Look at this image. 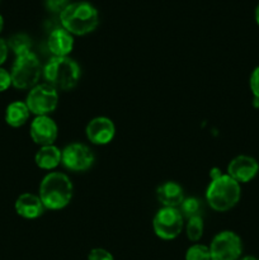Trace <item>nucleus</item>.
Here are the masks:
<instances>
[{
    "instance_id": "nucleus-1",
    "label": "nucleus",
    "mask_w": 259,
    "mask_h": 260,
    "mask_svg": "<svg viewBox=\"0 0 259 260\" xmlns=\"http://www.w3.org/2000/svg\"><path fill=\"white\" fill-rule=\"evenodd\" d=\"M206 189V202L216 212H226L238 205L241 197V188L230 175L215 170Z\"/></svg>"
},
{
    "instance_id": "nucleus-2",
    "label": "nucleus",
    "mask_w": 259,
    "mask_h": 260,
    "mask_svg": "<svg viewBox=\"0 0 259 260\" xmlns=\"http://www.w3.org/2000/svg\"><path fill=\"white\" fill-rule=\"evenodd\" d=\"M38 196L46 210H62L73 200L74 185L70 178L63 173H48L41 180Z\"/></svg>"
},
{
    "instance_id": "nucleus-3",
    "label": "nucleus",
    "mask_w": 259,
    "mask_h": 260,
    "mask_svg": "<svg viewBox=\"0 0 259 260\" xmlns=\"http://www.w3.org/2000/svg\"><path fill=\"white\" fill-rule=\"evenodd\" d=\"M60 23L71 35L85 36L98 27V10L88 2L70 3L60 13Z\"/></svg>"
},
{
    "instance_id": "nucleus-4",
    "label": "nucleus",
    "mask_w": 259,
    "mask_h": 260,
    "mask_svg": "<svg viewBox=\"0 0 259 260\" xmlns=\"http://www.w3.org/2000/svg\"><path fill=\"white\" fill-rule=\"evenodd\" d=\"M46 83L56 90H71L80 79V66L75 60L66 57H51L42 69Z\"/></svg>"
},
{
    "instance_id": "nucleus-5",
    "label": "nucleus",
    "mask_w": 259,
    "mask_h": 260,
    "mask_svg": "<svg viewBox=\"0 0 259 260\" xmlns=\"http://www.w3.org/2000/svg\"><path fill=\"white\" fill-rule=\"evenodd\" d=\"M42 68L37 56L30 51L25 55L15 57L13 63L10 76H12V85L14 88L25 90V89L35 88L41 78Z\"/></svg>"
},
{
    "instance_id": "nucleus-6",
    "label": "nucleus",
    "mask_w": 259,
    "mask_h": 260,
    "mask_svg": "<svg viewBox=\"0 0 259 260\" xmlns=\"http://www.w3.org/2000/svg\"><path fill=\"white\" fill-rule=\"evenodd\" d=\"M184 226V217L178 208L161 207L152 218V229L161 240H174L180 235Z\"/></svg>"
},
{
    "instance_id": "nucleus-7",
    "label": "nucleus",
    "mask_w": 259,
    "mask_h": 260,
    "mask_svg": "<svg viewBox=\"0 0 259 260\" xmlns=\"http://www.w3.org/2000/svg\"><path fill=\"white\" fill-rule=\"evenodd\" d=\"M25 104L36 117L50 116L58 106V93L47 83L37 84L28 93Z\"/></svg>"
},
{
    "instance_id": "nucleus-8",
    "label": "nucleus",
    "mask_w": 259,
    "mask_h": 260,
    "mask_svg": "<svg viewBox=\"0 0 259 260\" xmlns=\"http://www.w3.org/2000/svg\"><path fill=\"white\" fill-rule=\"evenodd\" d=\"M211 260H239L243 254V241L234 231H221L210 244Z\"/></svg>"
},
{
    "instance_id": "nucleus-9",
    "label": "nucleus",
    "mask_w": 259,
    "mask_h": 260,
    "mask_svg": "<svg viewBox=\"0 0 259 260\" xmlns=\"http://www.w3.org/2000/svg\"><path fill=\"white\" fill-rule=\"evenodd\" d=\"M93 151L86 145L80 144V142H73L68 145L62 150L61 155V164L71 172H85L90 169L94 164Z\"/></svg>"
},
{
    "instance_id": "nucleus-10",
    "label": "nucleus",
    "mask_w": 259,
    "mask_h": 260,
    "mask_svg": "<svg viewBox=\"0 0 259 260\" xmlns=\"http://www.w3.org/2000/svg\"><path fill=\"white\" fill-rule=\"evenodd\" d=\"M86 139L94 145H108L116 135V126L108 117L99 116L90 119L85 128Z\"/></svg>"
},
{
    "instance_id": "nucleus-11",
    "label": "nucleus",
    "mask_w": 259,
    "mask_h": 260,
    "mask_svg": "<svg viewBox=\"0 0 259 260\" xmlns=\"http://www.w3.org/2000/svg\"><path fill=\"white\" fill-rule=\"evenodd\" d=\"M29 135L33 142L40 146L53 145L58 135V127L50 116H37L29 127Z\"/></svg>"
},
{
    "instance_id": "nucleus-12",
    "label": "nucleus",
    "mask_w": 259,
    "mask_h": 260,
    "mask_svg": "<svg viewBox=\"0 0 259 260\" xmlns=\"http://www.w3.org/2000/svg\"><path fill=\"white\" fill-rule=\"evenodd\" d=\"M259 172V164L254 157L248 155H239L231 159L228 165V173L234 180L241 184L248 183L256 177Z\"/></svg>"
},
{
    "instance_id": "nucleus-13",
    "label": "nucleus",
    "mask_w": 259,
    "mask_h": 260,
    "mask_svg": "<svg viewBox=\"0 0 259 260\" xmlns=\"http://www.w3.org/2000/svg\"><path fill=\"white\" fill-rule=\"evenodd\" d=\"M15 212L23 218L27 220H35L41 217L45 212L46 207L43 206L40 196L33 193H23L15 201Z\"/></svg>"
},
{
    "instance_id": "nucleus-14",
    "label": "nucleus",
    "mask_w": 259,
    "mask_h": 260,
    "mask_svg": "<svg viewBox=\"0 0 259 260\" xmlns=\"http://www.w3.org/2000/svg\"><path fill=\"white\" fill-rule=\"evenodd\" d=\"M47 46L55 57H66L74 48V37L62 27L56 28L48 36Z\"/></svg>"
},
{
    "instance_id": "nucleus-15",
    "label": "nucleus",
    "mask_w": 259,
    "mask_h": 260,
    "mask_svg": "<svg viewBox=\"0 0 259 260\" xmlns=\"http://www.w3.org/2000/svg\"><path fill=\"white\" fill-rule=\"evenodd\" d=\"M156 198L163 207L178 208L185 197L182 185L177 182H164L157 187Z\"/></svg>"
},
{
    "instance_id": "nucleus-16",
    "label": "nucleus",
    "mask_w": 259,
    "mask_h": 260,
    "mask_svg": "<svg viewBox=\"0 0 259 260\" xmlns=\"http://www.w3.org/2000/svg\"><path fill=\"white\" fill-rule=\"evenodd\" d=\"M61 155L62 150L55 145L41 146L35 155V162L40 169L53 170L61 164Z\"/></svg>"
},
{
    "instance_id": "nucleus-17",
    "label": "nucleus",
    "mask_w": 259,
    "mask_h": 260,
    "mask_svg": "<svg viewBox=\"0 0 259 260\" xmlns=\"http://www.w3.org/2000/svg\"><path fill=\"white\" fill-rule=\"evenodd\" d=\"M29 116L30 112L25 102H12L5 109V122L14 128L22 127L23 124L27 123Z\"/></svg>"
},
{
    "instance_id": "nucleus-18",
    "label": "nucleus",
    "mask_w": 259,
    "mask_h": 260,
    "mask_svg": "<svg viewBox=\"0 0 259 260\" xmlns=\"http://www.w3.org/2000/svg\"><path fill=\"white\" fill-rule=\"evenodd\" d=\"M8 47L14 52L15 57L18 56L25 55V53L30 52L32 48V41L24 33H17V35L12 36L8 41Z\"/></svg>"
},
{
    "instance_id": "nucleus-19",
    "label": "nucleus",
    "mask_w": 259,
    "mask_h": 260,
    "mask_svg": "<svg viewBox=\"0 0 259 260\" xmlns=\"http://www.w3.org/2000/svg\"><path fill=\"white\" fill-rule=\"evenodd\" d=\"M203 230H205V225H203L202 216H195L187 220V225H185V234H187L188 240L190 241H198L203 235Z\"/></svg>"
},
{
    "instance_id": "nucleus-20",
    "label": "nucleus",
    "mask_w": 259,
    "mask_h": 260,
    "mask_svg": "<svg viewBox=\"0 0 259 260\" xmlns=\"http://www.w3.org/2000/svg\"><path fill=\"white\" fill-rule=\"evenodd\" d=\"M178 210L180 211L183 217L188 218L195 217V216H201V210H202V203L198 198L196 197H188L184 198L182 202V205L178 207Z\"/></svg>"
},
{
    "instance_id": "nucleus-21",
    "label": "nucleus",
    "mask_w": 259,
    "mask_h": 260,
    "mask_svg": "<svg viewBox=\"0 0 259 260\" xmlns=\"http://www.w3.org/2000/svg\"><path fill=\"white\" fill-rule=\"evenodd\" d=\"M185 260H211L210 248L203 244H195L185 251Z\"/></svg>"
},
{
    "instance_id": "nucleus-22",
    "label": "nucleus",
    "mask_w": 259,
    "mask_h": 260,
    "mask_svg": "<svg viewBox=\"0 0 259 260\" xmlns=\"http://www.w3.org/2000/svg\"><path fill=\"white\" fill-rule=\"evenodd\" d=\"M88 260H114L113 255L103 248L91 249L88 255Z\"/></svg>"
},
{
    "instance_id": "nucleus-23",
    "label": "nucleus",
    "mask_w": 259,
    "mask_h": 260,
    "mask_svg": "<svg viewBox=\"0 0 259 260\" xmlns=\"http://www.w3.org/2000/svg\"><path fill=\"white\" fill-rule=\"evenodd\" d=\"M46 8L52 13H61L70 3L69 0H45Z\"/></svg>"
},
{
    "instance_id": "nucleus-24",
    "label": "nucleus",
    "mask_w": 259,
    "mask_h": 260,
    "mask_svg": "<svg viewBox=\"0 0 259 260\" xmlns=\"http://www.w3.org/2000/svg\"><path fill=\"white\" fill-rule=\"evenodd\" d=\"M249 85L250 90L255 98H259V66H256L251 73L250 79H249Z\"/></svg>"
},
{
    "instance_id": "nucleus-25",
    "label": "nucleus",
    "mask_w": 259,
    "mask_h": 260,
    "mask_svg": "<svg viewBox=\"0 0 259 260\" xmlns=\"http://www.w3.org/2000/svg\"><path fill=\"white\" fill-rule=\"evenodd\" d=\"M12 86V76L10 73L0 66V93L8 90Z\"/></svg>"
},
{
    "instance_id": "nucleus-26",
    "label": "nucleus",
    "mask_w": 259,
    "mask_h": 260,
    "mask_svg": "<svg viewBox=\"0 0 259 260\" xmlns=\"http://www.w3.org/2000/svg\"><path fill=\"white\" fill-rule=\"evenodd\" d=\"M8 52H9V47H8V42L0 37V66L5 62L8 58Z\"/></svg>"
},
{
    "instance_id": "nucleus-27",
    "label": "nucleus",
    "mask_w": 259,
    "mask_h": 260,
    "mask_svg": "<svg viewBox=\"0 0 259 260\" xmlns=\"http://www.w3.org/2000/svg\"><path fill=\"white\" fill-rule=\"evenodd\" d=\"M255 22H256V24L259 25V3L255 8Z\"/></svg>"
},
{
    "instance_id": "nucleus-28",
    "label": "nucleus",
    "mask_w": 259,
    "mask_h": 260,
    "mask_svg": "<svg viewBox=\"0 0 259 260\" xmlns=\"http://www.w3.org/2000/svg\"><path fill=\"white\" fill-rule=\"evenodd\" d=\"M253 107L254 108H259V98H253Z\"/></svg>"
},
{
    "instance_id": "nucleus-29",
    "label": "nucleus",
    "mask_w": 259,
    "mask_h": 260,
    "mask_svg": "<svg viewBox=\"0 0 259 260\" xmlns=\"http://www.w3.org/2000/svg\"><path fill=\"white\" fill-rule=\"evenodd\" d=\"M239 260H259V258H255V256H244V258H240Z\"/></svg>"
},
{
    "instance_id": "nucleus-30",
    "label": "nucleus",
    "mask_w": 259,
    "mask_h": 260,
    "mask_svg": "<svg viewBox=\"0 0 259 260\" xmlns=\"http://www.w3.org/2000/svg\"><path fill=\"white\" fill-rule=\"evenodd\" d=\"M3 28H4V19H3L2 14H0V33H2Z\"/></svg>"
}]
</instances>
